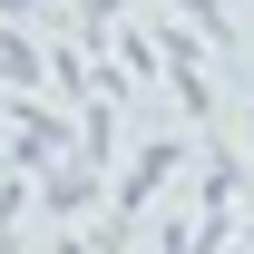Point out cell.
<instances>
[{"mask_svg":"<svg viewBox=\"0 0 254 254\" xmlns=\"http://www.w3.org/2000/svg\"><path fill=\"white\" fill-rule=\"evenodd\" d=\"M108 205V166H88L78 147H59L49 166H30V215L39 225H88Z\"/></svg>","mask_w":254,"mask_h":254,"instance_id":"cell-3","label":"cell"},{"mask_svg":"<svg viewBox=\"0 0 254 254\" xmlns=\"http://www.w3.org/2000/svg\"><path fill=\"white\" fill-rule=\"evenodd\" d=\"M0 137H10V157L0 166H49L59 147H78V108H59V98H39V88H20V98H0Z\"/></svg>","mask_w":254,"mask_h":254,"instance_id":"cell-2","label":"cell"},{"mask_svg":"<svg viewBox=\"0 0 254 254\" xmlns=\"http://www.w3.org/2000/svg\"><path fill=\"white\" fill-rule=\"evenodd\" d=\"M20 88H49V39L0 20V98H20Z\"/></svg>","mask_w":254,"mask_h":254,"instance_id":"cell-6","label":"cell"},{"mask_svg":"<svg viewBox=\"0 0 254 254\" xmlns=\"http://www.w3.org/2000/svg\"><path fill=\"white\" fill-rule=\"evenodd\" d=\"M127 10H137V0H78V49H88V59L108 49V30H118Z\"/></svg>","mask_w":254,"mask_h":254,"instance_id":"cell-8","label":"cell"},{"mask_svg":"<svg viewBox=\"0 0 254 254\" xmlns=\"http://www.w3.org/2000/svg\"><path fill=\"white\" fill-rule=\"evenodd\" d=\"M186 166H195V127H157V137H137V147L108 166V205L147 225L166 195H176V176H186Z\"/></svg>","mask_w":254,"mask_h":254,"instance_id":"cell-1","label":"cell"},{"mask_svg":"<svg viewBox=\"0 0 254 254\" xmlns=\"http://www.w3.org/2000/svg\"><path fill=\"white\" fill-rule=\"evenodd\" d=\"M235 245H254V195H245V225H235Z\"/></svg>","mask_w":254,"mask_h":254,"instance_id":"cell-11","label":"cell"},{"mask_svg":"<svg viewBox=\"0 0 254 254\" xmlns=\"http://www.w3.org/2000/svg\"><path fill=\"white\" fill-rule=\"evenodd\" d=\"M225 245H235V215L225 205H186V215H157L147 254H225Z\"/></svg>","mask_w":254,"mask_h":254,"instance_id":"cell-5","label":"cell"},{"mask_svg":"<svg viewBox=\"0 0 254 254\" xmlns=\"http://www.w3.org/2000/svg\"><path fill=\"white\" fill-rule=\"evenodd\" d=\"M0 254H30V235H20V225H0Z\"/></svg>","mask_w":254,"mask_h":254,"instance_id":"cell-10","label":"cell"},{"mask_svg":"<svg viewBox=\"0 0 254 254\" xmlns=\"http://www.w3.org/2000/svg\"><path fill=\"white\" fill-rule=\"evenodd\" d=\"M245 157H254V98H245Z\"/></svg>","mask_w":254,"mask_h":254,"instance_id":"cell-12","label":"cell"},{"mask_svg":"<svg viewBox=\"0 0 254 254\" xmlns=\"http://www.w3.org/2000/svg\"><path fill=\"white\" fill-rule=\"evenodd\" d=\"M78 157H88V166H118V157H127L118 98H78Z\"/></svg>","mask_w":254,"mask_h":254,"instance_id":"cell-7","label":"cell"},{"mask_svg":"<svg viewBox=\"0 0 254 254\" xmlns=\"http://www.w3.org/2000/svg\"><path fill=\"white\" fill-rule=\"evenodd\" d=\"M245 195H254V157L225 127H195V205H225V215H235Z\"/></svg>","mask_w":254,"mask_h":254,"instance_id":"cell-4","label":"cell"},{"mask_svg":"<svg viewBox=\"0 0 254 254\" xmlns=\"http://www.w3.org/2000/svg\"><path fill=\"white\" fill-rule=\"evenodd\" d=\"M49 254H98V245H88V225H49Z\"/></svg>","mask_w":254,"mask_h":254,"instance_id":"cell-9","label":"cell"}]
</instances>
